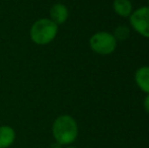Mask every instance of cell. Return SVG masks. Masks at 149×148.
Returning a JSON list of instances; mask_svg holds the SVG:
<instances>
[{
	"label": "cell",
	"instance_id": "6da1fadb",
	"mask_svg": "<svg viewBox=\"0 0 149 148\" xmlns=\"http://www.w3.org/2000/svg\"><path fill=\"white\" fill-rule=\"evenodd\" d=\"M52 133L58 144L68 145L76 140L78 135V126L74 118L69 115H62L54 121Z\"/></svg>",
	"mask_w": 149,
	"mask_h": 148
},
{
	"label": "cell",
	"instance_id": "7a4b0ae2",
	"mask_svg": "<svg viewBox=\"0 0 149 148\" xmlns=\"http://www.w3.org/2000/svg\"><path fill=\"white\" fill-rule=\"evenodd\" d=\"M58 26L49 17L37 19L30 28V38L33 43L39 46H46L52 43L58 35Z\"/></svg>",
	"mask_w": 149,
	"mask_h": 148
},
{
	"label": "cell",
	"instance_id": "3957f363",
	"mask_svg": "<svg viewBox=\"0 0 149 148\" xmlns=\"http://www.w3.org/2000/svg\"><path fill=\"white\" fill-rule=\"evenodd\" d=\"M117 40L108 32H97L89 39V46L93 52L100 55H109L116 50Z\"/></svg>",
	"mask_w": 149,
	"mask_h": 148
},
{
	"label": "cell",
	"instance_id": "277c9868",
	"mask_svg": "<svg viewBox=\"0 0 149 148\" xmlns=\"http://www.w3.org/2000/svg\"><path fill=\"white\" fill-rule=\"evenodd\" d=\"M130 24L132 28L144 38H149V7L142 6L132 12Z\"/></svg>",
	"mask_w": 149,
	"mask_h": 148
},
{
	"label": "cell",
	"instance_id": "5b68a950",
	"mask_svg": "<svg viewBox=\"0 0 149 148\" xmlns=\"http://www.w3.org/2000/svg\"><path fill=\"white\" fill-rule=\"evenodd\" d=\"M69 17V10L63 3H55L50 8V19L54 22L58 26L67 22Z\"/></svg>",
	"mask_w": 149,
	"mask_h": 148
},
{
	"label": "cell",
	"instance_id": "8992f818",
	"mask_svg": "<svg viewBox=\"0 0 149 148\" xmlns=\"http://www.w3.org/2000/svg\"><path fill=\"white\" fill-rule=\"evenodd\" d=\"M135 82L143 92L149 94V66H143L135 72Z\"/></svg>",
	"mask_w": 149,
	"mask_h": 148
},
{
	"label": "cell",
	"instance_id": "52a82bcc",
	"mask_svg": "<svg viewBox=\"0 0 149 148\" xmlns=\"http://www.w3.org/2000/svg\"><path fill=\"white\" fill-rule=\"evenodd\" d=\"M15 140V131L10 126H0V148H8Z\"/></svg>",
	"mask_w": 149,
	"mask_h": 148
},
{
	"label": "cell",
	"instance_id": "ba28073f",
	"mask_svg": "<svg viewBox=\"0 0 149 148\" xmlns=\"http://www.w3.org/2000/svg\"><path fill=\"white\" fill-rule=\"evenodd\" d=\"M113 7L115 12L122 17H129L133 12V6L130 0H115Z\"/></svg>",
	"mask_w": 149,
	"mask_h": 148
},
{
	"label": "cell",
	"instance_id": "9c48e42d",
	"mask_svg": "<svg viewBox=\"0 0 149 148\" xmlns=\"http://www.w3.org/2000/svg\"><path fill=\"white\" fill-rule=\"evenodd\" d=\"M113 36L115 37V39L118 41H126L128 38L130 37V30L128 26H120L118 28H116Z\"/></svg>",
	"mask_w": 149,
	"mask_h": 148
},
{
	"label": "cell",
	"instance_id": "30bf717a",
	"mask_svg": "<svg viewBox=\"0 0 149 148\" xmlns=\"http://www.w3.org/2000/svg\"><path fill=\"white\" fill-rule=\"evenodd\" d=\"M143 106H144V109L145 111L149 113V94H147L144 99V101H143Z\"/></svg>",
	"mask_w": 149,
	"mask_h": 148
},
{
	"label": "cell",
	"instance_id": "8fae6325",
	"mask_svg": "<svg viewBox=\"0 0 149 148\" xmlns=\"http://www.w3.org/2000/svg\"><path fill=\"white\" fill-rule=\"evenodd\" d=\"M67 148H75V147H73V146H69V147H67Z\"/></svg>",
	"mask_w": 149,
	"mask_h": 148
},
{
	"label": "cell",
	"instance_id": "7c38bea8",
	"mask_svg": "<svg viewBox=\"0 0 149 148\" xmlns=\"http://www.w3.org/2000/svg\"><path fill=\"white\" fill-rule=\"evenodd\" d=\"M148 7H149V0H148Z\"/></svg>",
	"mask_w": 149,
	"mask_h": 148
}]
</instances>
